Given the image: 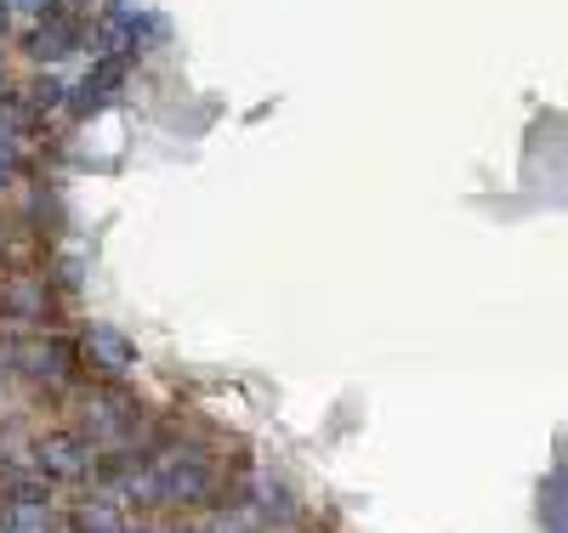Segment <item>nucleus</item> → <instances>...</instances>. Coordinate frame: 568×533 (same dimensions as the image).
Listing matches in <instances>:
<instances>
[{
  "label": "nucleus",
  "instance_id": "f257e3e1",
  "mask_svg": "<svg viewBox=\"0 0 568 533\" xmlns=\"http://www.w3.org/2000/svg\"><path fill=\"white\" fill-rule=\"evenodd\" d=\"M40 465L52 471V476H85V443L80 438H69V431H52V438L40 443Z\"/></svg>",
  "mask_w": 568,
  "mask_h": 533
},
{
  "label": "nucleus",
  "instance_id": "f03ea898",
  "mask_svg": "<svg viewBox=\"0 0 568 533\" xmlns=\"http://www.w3.org/2000/svg\"><path fill=\"white\" fill-rule=\"evenodd\" d=\"M85 352L98 358L103 369H114V375L136 369V347H131V341H120L114 329H91V335H85Z\"/></svg>",
  "mask_w": 568,
  "mask_h": 533
},
{
  "label": "nucleus",
  "instance_id": "7ed1b4c3",
  "mask_svg": "<svg viewBox=\"0 0 568 533\" xmlns=\"http://www.w3.org/2000/svg\"><path fill=\"white\" fill-rule=\"evenodd\" d=\"M12 533H45V511L40 505H12Z\"/></svg>",
  "mask_w": 568,
  "mask_h": 533
},
{
  "label": "nucleus",
  "instance_id": "20e7f679",
  "mask_svg": "<svg viewBox=\"0 0 568 533\" xmlns=\"http://www.w3.org/2000/svg\"><path fill=\"white\" fill-rule=\"evenodd\" d=\"M80 516H85V533H120V522H114L109 505H85Z\"/></svg>",
  "mask_w": 568,
  "mask_h": 533
},
{
  "label": "nucleus",
  "instance_id": "39448f33",
  "mask_svg": "<svg viewBox=\"0 0 568 533\" xmlns=\"http://www.w3.org/2000/svg\"><path fill=\"white\" fill-rule=\"evenodd\" d=\"M18 7H29V12H34V7H40V0H18Z\"/></svg>",
  "mask_w": 568,
  "mask_h": 533
}]
</instances>
